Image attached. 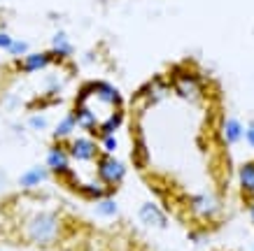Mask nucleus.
I'll list each match as a JSON object with an SVG mask.
<instances>
[{
	"label": "nucleus",
	"mask_w": 254,
	"mask_h": 251,
	"mask_svg": "<svg viewBox=\"0 0 254 251\" xmlns=\"http://www.w3.org/2000/svg\"><path fill=\"white\" fill-rule=\"evenodd\" d=\"M28 128H33V130H45L47 128V116L33 114L31 119H28Z\"/></svg>",
	"instance_id": "obj_21"
},
{
	"label": "nucleus",
	"mask_w": 254,
	"mask_h": 251,
	"mask_svg": "<svg viewBox=\"0 0 254 251\" xmlns=\"http://www.w3.org/2000/svg\"><path fill=\"white\" fill-rule=\"evenodd\" d=\"M65 147H68L70 160L89 163V160H96L100 156L98 142H96V140H91V137H77V140H70Z\"/></svg>",
	"instance_id": "obj_5"
},
{
	"label": "nucleus",
	"mask_w": 254,
	"mask_h": 251,
	"mask_svg": "<svg viewBox=\"0 0 254 251\" xmlns=\"http://www.w3.org/2000/svg\"><path fill=\"white\" fill-rule=\"evenodd\" d=\"M138 219L149 228H166L168 226V216L156 202H142L138 209Z\"/></svg>",
	"instance_id": "obj_8"
},
{
	"label": "nucleus",
	"mask_w": 254,
	"mask_h": 251,
	"mask_svg": "<svg viewBox=\"0 0 254 251\" xmlns=\"http://www.w3.org/2000/svg\"><path fill=\"white\" fill-rule=\"evenodd\" d=\"M250 216H252V223H254V202H250Z\"/></svg>",
	"instance_id": "obj_24"
},
{
	"label": "nucleus",
	"mask_w": 254,
	"mask_h": 251,
	"mask_svg": "<svg viewBox=\"0 0 254 251\" xmlns=\"http://www.w3.org/2000/svg\"><path fill=\"white\" fill-rule=\"evenodd\" d=\"M72 45L68 42V38H65V33H56L54 35V42H52V58H54V63H63L65 58H70L72 56Z\"/></svg>",
	"instance_id": "obj_13"
},
{
	"label": "nucleus",
	"mask_w": 254,
	"mask_h": 251,
	"mask_svg": "<svg viewBox=\"0 0 254 251\" xmlns=\"http://www.w3.org/2000/svg\"><path fill=\"white\" fill-rule=\"evenodd\" d=\"M63 233V223L59 214L54 212H38L23 223V237L38 247H52L59 242Z\"/></svg>",
	"instance_id": "obj_1"
},
{
	"label": "nucleus",
	"mask_w": 254,
	"mask_h": 251,
	"mask_svg": "<svg viewBox=\"0 0 254 251\" xmlns=\"http://www.w3.org/2000/svg\"><path fill=\"white\" fill-rule=\"evenodd\" d=\"M96 175H98V182H103L110 189H117L126 177V165L119 158H115V153H100L96 158Z\"/></svg>",
	"instance_id": "obj_3"
},
{
	"label": "nucleus",
	"mask_w": 254,
	"mask_h": 251,
	"mask_svg": "<svg viewBox=\"0 0 254 251\" xmlns=\"http://www.w3.org/2000/svg\"><path fill=\"white\" fill-rule=\"evenodd\" d=\"M119 142H117V135H98V149L100 153H115Z\"/></svg>",
	"instance_id": "obj_19"
},
{
	"label": "nucleus",
	"mask_w": 254,
	"mask_h": 251,
	"mask_svg": "<svg viewBox=\"0 0 254 251\" xmlns=\"http://www.w3.org/2000/svg\"><path fill=\"white\" fill-rule=\"evenodd\" d=\"M77 193L82 196V198L91 200V202H98V200H103V198H110V196L115 193V189H110V186H105L103 182L93 179V182L79 184V186H77Z\"/></svg>",
	"instance_id": "obj_10"
},
{
	"label": "nucleus",
	"mask_w": 254,
	"mask_h": 251,
	"mask_svg": "<svg viewBox=\"0 0 254 251\" xmlns=\"http://www.w3.org/2000/svg\"><path fill=\"white\" fill-rule=\"evenodd\" d=\"M219 198L215 196H193L189 200V209H191L193 216H198V219H212L217 212H219Z\"/></svg>",
	"instance_id": "obj_7"
},
{
	"label": "nucleus",
	"mask_w": 254,
	"mask_h": 251,
	"mask_svg": "<svg viewBox=\"0 0 254 251\" xmlns=\"http://www.w3.org/2000/svg\"><path fill=\"white\" fill-rule=\"evenodd\" d=\"M250 142V147H254V123L252 126H247V130H245V135H243Z\"/></svg>",
	"instance_id": "obj_23"
},
{
	"label": "nucleus",
	"mask_w": 254,
	"mask_h": 251,
	"mask_svg": "<svg viewBox=\"0 0 254 251\" xmlns=\"http://www.w3.org/2000/svg\"><path fill=\"white\" fill-rule=\"evenodd\" d=\"M49 175L52 172L47 170V165H33L19 177V186L21 189H38L40 184H45L49 179Z\"/></svg>",
	"instance_id": "obj_11"
},
{
	"label": "nucleus",
	"mask_w": 254,
	"mask_h": 251,
	"mask_svg": "<svg viewBox=\"0 0 254 251\" xmlns=\"http://www.w3.org/2000/svg\"><path fill=\"white\" fill-rule=\"evenodd\" d=\"M96 214L103 216V219H112L119 214V205H117V200L110 196V198H103L96 202Z\"/></svg>",
	"instance_id": "obj_18"
},
{
	"label": "nucleus",
	"mask_w": 254,
	"mask_h": 251,
	"mask_svg": "<svg viewBox=\"0 0 254 251\" xmlns=\"http://www.w3.org/2000/svg\"><path fill=\"white\" fill-rule=\"evenodd\" d=\"M45 165H47V170H49L52 175H56L59 179L68 172L70 170V153H68L65 142H56V145H52L49 149H47Z\"/></svg>",
	"instance_id": "obj_4"
},
{
	"label": "nucleus",
	"mask_w": 254,
	"mask_h": 251,
	"mask_svg": "<svg viewBox=\"0 0 254 251\" xmlns=\"http://www.w3.org/2000/svg\"><path fill=\"white\" fill-rule=\"evenodd\" d=\"M86 89H89V93H91L93 98H98V100H103L105 105H110V107H115V109H122V105H124V98H122V93H119V89L117 86H112L110 82H89V84H84Z\"/></svg>",
	"instance_id": "obj_6"
},
{
	"label": "nucleus",
	"mask_w": 254,
	"mask_h": 251,
	"mask_svg": "<svg viewBox=\"0 0 254 251\" xmlns=\"http://www.w3.org/2000/svg\"><path fill=\"white\" fill-rule=\"evenodd\" d=\"M238 179H240V189L245 196H254V160L245 163L238 170Z\"/></svg>",
	"instance_id": "obj_17"
},
{
	"label": "nucleus",
	"mask_w": 254,
	"mask_h": 251,
	"mask_svg": "<svg viewBox=\"0 0 254 251\" xmlns=\"http://www.w3.org/2000/svg\"><path fill=\"white\" fill-rule=\"evenodd\" d=\"M28 51H31V45H28L26 40H14L12 47L7 49V53H12V56H16V58H23Z\"/></svg>",
	"instance_id": "obj_20"
},
{
	"label": "nucleus",
	"mask_w": 254,
	"mask_h": 251,
	"mask_svg": "<svg viewBox=\"0 0 254 251\" xmlns=\"http://www.w3.org/2000/svg\"><path fill=\"white\" fill-rule=\"evenodd\" d=\"M133 163H135V167H147V163H149V147H147L145 142V135H142V130L135 128V135H133Z\"/></svg>",
	"instance_id": "obj_12"
},
{
	"label": "nucleus",
	"mask_w": 254,
	"mask_h": 251,
	"mask_svg": "<svg viewBox=\"0 0 254 251\" xmlns=\"http://www.w3.org/2000/svg\"><path fill=\"white\" fill-rule=\"evenodd\" d=\"M75 130H77V119H75V112H68L61 121L56 123L54 140H56V142H65V140H70V135H72Z\"/></svg>",
	"instance_id": "obj_14"
},
{
	"label": "nucleus",
	"mask_w": 254,
	"mask_h": 251,
	"mask_svg": "<svg viewBox=\"0 0 254 251\" xmlns=\"http://www.w3.org/2000/svg\"><path fill=\"white\" fill-rule=\"evenodd\" d=\"M12 42H14V38H12L9 33H0V49H2V51H7L9 47H12Z\"/></svg>",
	"instance_id": "obj_22"
},
{
	"label": "nucleus",
	"mask_w": 254,
	"mask_h": 251,
	"mask_svg": "<svg viewBox=\"0 0 254 251\" xmlns=\"http://www.w3.org/2000/svg\"><path fill=\"white\" fill-rule=\"evenodd\" d=\"M222 135H224V142H226V145H236V142L243 140L245 130H243L238 119H226V121L222 123Z\"/></svg>",
	"instance_id": "obj_16"
},
{
	"label": "nucleus",
	"mask_w": 254,
	"mask_h": 251,
	"mask_svg": "<svg viewBox=\"0 0 254 251\" xmlns=\"http://www.w3.org/2000/svg\"><path fill=\"white\" fill-rule=\"evenodd\" d=\"M124 126V109H112L108 119L98 123V135H115Z\"/></svg>",
	"instance_id": "obj_15"
},
{
	"label": "nucleus",
	"mask_w": 254,
	"mask_h": 251,
	"mask_svg": "<svg viewBox=\"0 0 254 251\" xmlns=\"http://www.w3.org/2000/svg\"><path fill=\"white\" fill-rule=\"evenodd\" d=\"M170 79V89L182 96L189 102H196V100L203 98V89H205V79L198 75V72H173L168 77Z\"/></svg>",
	"instance_id": "obj_2"
},
{
	"label": "nucleus",
	"mask_w": 254,
	"mask_h": 251,
	"mask_svg": "<svg viewBox=\"0 0 254 251\" xmlns=\"http://www.w3.org/2000/svg\"><path fill=\"white\" fill-rule=\"evenodd\" d=\"M52 63H54V58H52V53L49 51H28L21 61H19V70L33 75V72H42V70H47Z\"/></svg>",
	"instance_id": "obj_9"
}]
</instances>
